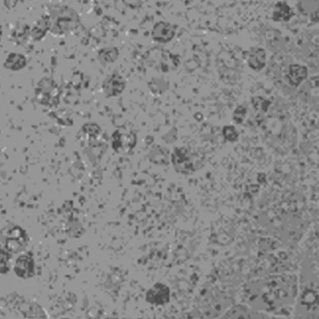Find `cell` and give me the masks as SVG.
I'll use <instances>...</instances> for the list:
<instances>
[{"mask_svg":"<svg viewBox=\"0 0 319 319\" xmlns=\"http://www.w3.org/2000/svg\"><path fill=\"white\" fill-rule=\"evenodd\" d=\"M292 16V11L285 2H279L275 6L273 19L275 21H288Z\"/></svg>","mask_w":319,"mask_h":319,"instance_id":"3957f363","label":"cell"},{"mask_svg":"<svg viewBox=\"0 0 319 319\" xmlns=\"http://www.w3.org/2000/svg\"><path fill=\"white\" fill-rule=\"evenodd\" d=\"M308 70L305 67L299 65H292L289 67V80L290 83L298 86L307 77Z\"/></svg>","mask_w":319,"mask_h":319,"instance_id":"7a4b0ae2","label":"cell"},{"mask_svg":"<svg viewBox=\"0 0 319 319\" xmlns=\"http://www.w3.org/2000/svg\"><path fill=\"white\" fill-rule=\"evenodd\" d=\"M266 54L261 48L253 49L249 54L248 65L254 71H260L266 65Z\"/></svg>","mask_w":319,"mask_h":319,"instance_id":"6da1fadb","label":"cell"}]
</instances>
